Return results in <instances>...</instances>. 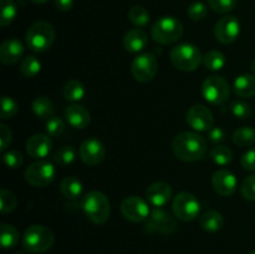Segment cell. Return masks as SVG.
<instances>
[{
    "label": "cell",
    "mask_w": 255,
    "mask_h": 254,
    "mask_svg": "<svg viewBox=\"0 0 255 254\" xmlns=\"http://www.w3.org/2000/svg\"><path fill=\"white\" fill-rule=\"evenodd\" d=\"M0 141H1V146H0L1 151H5L9 147V144L11 143V131L4 124L0 125Z\"/></svg>",
    "instance_id": "cell-45"
},
{
    "label": "cell",
    "mask_w": 255,
    "mask_h": 254,
    "mask_svg": "<svg viewBox=\"0 0 255 254\" xmlns=\"http://www.w3.org/2000/svg\"><path fill=\"white\" fill-rule=\"evenodd\" d=\"M201 202L194 194L189 192H181L177 194L172 203L174 216L183 222L194 221L201 213Z\"/></svg>",
    "instance_id": "cell-8"
},
{
    "label": "cell",
    "mask_w": 255,
    "mask_h": 254,
    "mask_svg": "<svg viewBox=\"0 0 255 254\" xmlns=\"http://www.w3.org/2000/svg\"><path fill=\"white\" fill-rule=\"evenodd\" d=\"M182 35H183V25L174 16H163L152 25V39L161 45L177 42Z\"/></svg>",
    "instance_id": "cell-5"
},
{
    "label": "cell",
    "mask_w": 255,
    "mask_h": 254,
    "mask_svg": "<svg viewBox=\"0 0 255 254\" xmlns=\"http://www.w3.org/2000/svg\"><path fill=\"white\" fill-rule=\"evenodd\" d=\"M213 122V114L204 105H194L187 112V124L197 132H208Z\"/></svg>",
    "instance_id": "cell-14"
},
{
    "label": "cell",
    "mask_w": 255,
    "mask_h": 254,
    "mask_svg": "<svg viewBox=\"0 0 255 254\" xmlns=\"http://www.w3.org/2000/svg\"><path fill=\"white\" fill-rule=\"evenodd\" d=\"M41 71V62L34 55H29L21 59L20 62V72L24 75L27 79H32V77L37 76Z\"/></svg>",
    "instance_id": "cell-28"
},
{
    "label": "cell",
    "mask_w": 255,
    "mask_h": 254,
    "mask_svg": "<svg viewBox=\"0 0 255 254\" xmlns=\"http://www.w3.org/2000/svg\"><path fill=\"white\" fill-rule=\"evenodd\" d=\"M241 193L247 201H255V174L247 177L242 182Z\"/></svg>",
    "instance_id": "cell-41"
},
{
    "label": "cell",
    "mask_w": 255,
    "mask_h": 254,
    "mask_svg": "<svg viewBox=\"0 0 255 254\" xmlns=\"http://www.w3.org/2000/svg\"><path fill=\"white\" fill-rule=\"evenodd\" d=\"M0 239H1V246L5 249H11L19 243V232L11 224L2 223L0 226Z\"/></svg>",
    "instance_id": "cell-27"
},
{
    "label": "cell",
    "mask_w": 255,
    "mask_h": 254,
    "mask_svg": "<svg viewBox=\"0 0 255 254\" xmlns=\"http://www.w3.org/2000/svg\"><path fill=\"white\" fill-rule=\"evenodd\" d=\"M249 254H255V251H253V252H251V253H249Z\"/></svg>",
    "instance_id": "cell-50"
},
{
    "label": "cell",
    "mask_w": 255,
    "mask_h": 254,
    "mask_svg": "<svg viewBox=\"0 0 255 254\" xmlns=\"http://www.w3.org/2000/svg\"><path fill=\"white\" fill-rule=\"evenodd\" d=\"M45 129H46V133L49 134V136L59 137L60 134L65 131V122L62 121L60 117L52 116L46 120Z\"/></svg>",
    "instance_id": "cell-38"
},
{
    "label": "cell",
    "mask_w": 255,
    "mask_h": 254,
    "mask_svg": "<svg viewBox=\"0 0 255 254\" xmlns=\"http://www.w3.org/2000/svg\"><path fill=\"white\" fill-rule=\"evenodd\" d=\"M209 157L218 166H227L233 161V151L229 147L219 144L212 148V151L209 152Z\"/></svg>",
    "instance_id": "cell-31"
},
{
    "label": "cell",
    "mask_w": 255,
    "mask_h": 254,
    "mask_svg": "<svg viewBox=\"0 0 255 254\" xmlns=\"http://www.w3.org/2000/svg\"><path fill=\"white\" fill-rule=\"evenodd\" d=\"M30 1H32L34 4H45V2H47L49 0H30Z\"/></svg>",
    "instance_id": "cell-47"
},
{
    "label": "cell",
    "mask_w": 255,
    "mask_h": 254,
    "mask_svg": "<svg viewBox=\"0 0 255 254\" xmlns=\"http://www.w3.org/2000/svg\"><path fill=\"white\" fill-rule=\"evenodd\" d=\"M32 112L39 119H50L55 114V105L49 97L39 96L32 101Z\"/></svg>",
    "instance_id": "cell-25"
},
{
    "label": "cell",
    "mask_w": 255,
    "mask_h": 254,
    "mask_svg": "<svg viewBox=\"0 0 255 254\" xmlns=\"http://www.w3.org/2000/svg\"><path fill=\"white\" fill-rule=\"evenodd\" d=\"M169 57H171L173 66L184 72L197 70L203 60L201 50L193 44L177 45L171 50Z\"/></svg>",
    "instance_id": "cell-6"
},
{
    "label": "cell",
    "mask_w": 255,
    "mask_h": 254,
    "mask_svg": "<svg viewBox=\"0 0 255 254\" xmlns=\"http://www.w3.org/2000/svg\"><path fill=\"white\" fill-rule=\"evenodd\" d=\"M241 34V21L233 15H226L217 21L214 27V36L224 45L232 44Z\"/></svg>",
    "instance_id": "cell-13"
},
{
    "label": "cell",
    "mask_w": 255,
    "mask_h": 254,
    "mask_svg": "<svg viewBox=\"0 0 255 254\" xmlns=\"http://www.w3.org/2000/svg\"><path fill=\"white\" fill-rule=\"evenodd\" d=\"M4 159V163L6 164L9 168L16 169L19 167H21L22 162H24V157H22L21 152L16 151V149H12V151H7L6 153L2 156Z\"/></svg>",
    "instance_id": "cell-42"
},
{
    "label": "cell",
    "mask_w": 255,
    "mask_h": 254,
    "mask_svg": "<svg viewBox=\"0 0 255 254\" xmlns=\"http://www.w3.org/2000/svg\"><path fill=\"white\" fill-rule=\"evenodd\" d=\"M65 117H66L67 124L76 129L86 128L91 122V116L86 107L77 104L70 105L67 107L65 111Z\"/></svg>",
    "instance_id": "cell-20"
},
{
    "label": "cell",
    "mask_w": 255,
    "mask_h": 254,
    "mask_svg": "<svg viewBox=\"0 0 255 254\" xmlns=\"http://www.w3.org/2000/svg\"><path fill=\"white\" fill-rule=\"evenodd\" d=\"M202 96L208 104L219 106L223 105L231 95L229 84L221 76H209L202 84Z\"/></svg>",
    "instance_id": "cell-7"
},
{
    "label": "cell",
    "mask_w": 255,
    "mask_h": 254,
    "mask_svg": "<svg viewBox=\"0 0 255 254\" xmlns=\"http://www.w3.org/2000/svg\"><path fill=\"white\" fill-rule=\"evenodd\" d=\"M212 186L218 194L223 197H229L237 191L238 181L233 172L228 171V169H219L212 177Z\"/></svg>",
    "instance_id": "cell-16"
},
{
    "label": "cell",
    "mask_w": 255,
    "mask_h": 254,
    "mask_svg": "<svg viewBox=\"0 0 255 254\" xmlns=\"http://www.w3.org/2000/svg\"><path fill=\"white\" fill-rule=\"evenodd\" d=\"M17 206V198L12 192L7 189H1L0 192V212L2 214L11 213Z\"/></svg>",
    "instance_id": "cell-35"
},
{
    "label": "cell",
    "mask_w": 255,
    "mask_h": 254,
    "mask_svg": "<svg viewBox=\"0 0 255 254\" xmlns=\"http://www.w3.org/2000/svg\"><path fill=\"white\" fill-rule=\"evenodd\" d=\"M199 224L207 232H218L224 227V218L219 212L208 211L199 217Z\"/></svg>",
    "instance_id": "cell-23"
},
{
    "label": "cell",
    "mask_w": 255,
    "mask_h": 254,
    "mask_svg": "<svg viewBox=\"0 0 255 254\" xmlns=\"http://www.w3.org/2000/svg\"><path fill=\"white\" fill-rule=\"evenodd\" d=\"M106 156V147L100 139L90 137L82 142L80 147V157L87 166H97Z\"/></svg>",
    "instance_id": "cell-15"
},
{
    "label": "cell",
    "mask_w": 255,
    "mask_h": 254,
    "mask_svg": "<svg viewBox=\"0 0 255 254\" xmlns=\"http://www.w3.org/2000/svg\"><path fill=\"white\" fill-rule=\"evenodd\" d=\"M172 151L181 161H199L207 152V141L196 132H181L172 141Z\"/></svg>",
    "instance_id": "cell-1"
},
{
    "label": "cell",
    "mask_w": 255,
    "mask_h": 254,
    "mask_svg": "<svg viewBox=\"0 0 255 254\" xmlns=\"http://www.w3.org/2000/svg\"><path fill=\"white\" fill-rule=\"evenodd\" d=\"M54 2L60 11H69L74 6V0H54Z\"/></svg>",
    "instance_id": "cell-46"
},
{
    "label": "cell",
    "mask_w": 255,
    "mask_h": 254,
    "mask_svg": "<svg viewBox=\"0 0 255 254\" xmlns=\"http://www.w3.org/2000/svg\"><path fill=\"white\" fill-rule=\"evenodd\" d=\"M158 62L152 54H141L134 57L131 65V74L137 81L148 82L156 76Z\"/></svg>",
    "instance_id": "cell-10"
},
{
    "label": "cell",
    "mask_w": 255,
    "mask_h": 254,
    "mask_svg": "<svg viewBox=\"0 0 255 254\" xmlns=\"http://www.w3.org/2000/svg\"><path fill=\"white\" fill-rule=\"evenodd\" d=\"M76 158V151L72 146H62L55 152L54 161L59 166L65 167L71 164Z\"/></svg>",
    "instance_id": "cell-33"
},
{
    "label": "cell",
    "mask_w": 255,
    "mask_h": 254,
    "mask_svg": "<svg viewBox=\"0 0 255 254\" xmlns=\"http://www.w3.org/2000/svg\"><path fill=\"white\" fill-rule=\"evenodd\" d=\"M62 94H64V97L67 101L77 102L84 99L86 90H85L84 84L81 81H79V80H70V81L66 82L64 89H62Z\"/></svg>",
    "instance_id": "cell-26"
},
{
    "label": "cell",
    "mask_w": 255,
    "mask_h": 254,
    "mask_svg": "<svg viewBox=\"0 0 255 254\" xmlns=\"http://www.w3.org/2000/svg\"><path fill=\"white\" fill-rule=\"evenodd\" d=\"M231 111L237 119L239 120H246L251 116L252 109L247 102L241 101V100H236V101H232L231 104Z\"/></svg>",
    "instance_id": "cell-40"
},
{
    "label": "cell",
    "mask_w": 255,
    "mask_h": 254,
    "mask_svg": "<svg viewBox=\"0 0 255 254\" xmlns=\"http://www.w3.org/2000/svg\"><path fill=\"white\" fill-rule=\"evenodd\" d=\"M54 233L47 227L41 224H32L22 236V247L26 252L32 254L45 253L54 246Z\"/></svg>",
    "instance_id": "cell-3"
},
{
    "label": "cell",
    "mask_w": 255,
    "mask_h": 254,
    "mask_svg": "<svg viewBox=\"0 0 255 254\" xmlns=\"http://www.w3.org/2000/svg\"><path fill=\"white\" fill-rule=\"evenodd\" d=\"M147 202L154 208H162L172 198V187L166 182H154L146 191Z\"/></svg>",
    "instance_id": "cell-18"
},
{
    "label": "cell",
    "mask_w": 255,
    "mask_h": 254,
    "mask_svg": "<svg viewBox=\"0 0 255 254\" xmlns=\"http://www.w3.org/2000/svg\"><path fill=\"white\" fill-rule=\"evenodd\" d=\"M252 70L255 72V59L253 60V62H252Z\"/></svg>",
    "instance_id": "cell-48"
},
{
    "label": "cell",
    "mask_w": 255,
    "mask_h": 254,
    "mask_svg": "<svg viewBox=\"0 0 255 254\" xmlns=\"http://www.w3.org/2000/svg\"><path fill=\"white\" fill-rule=\"evenodd\" d=\"M56 176L55 166L49 161L34 162L25 171V179L34 187H46L54 182Z\"/></svg>",
    "instance_id": "cell-9"
},
{
    "label": "cell",
    "mask_w": 255,
    "mask_h": 254,
    "mask_svg": "<svg viewBox=\"0 0 255 254\" xmlns=\"http://www.w3.org/2000/svg\"><path fill=\"white\" fill-rule=\"evenodd\" d=\"M241 164L246 171H255V148L249 149L242 156Z\"/></svg>",
    "instance_id": "cell-44"
},
{
    "label": "cell",
    "mask_w": 255,
    "mask_h": 254,
    "mask_svg": "<svg viewBox=\"0 0 255 254\" xmlns=\"http://www.w3.org/2000/svg\"><path fill=\"white\" fill-rule=\"evenodd\" d=\"M226 56L218 50H211L203 56V64L211 71H219L226 66Z\"/></svg>",
    "instance_id": "cell-30"
},
{
    "label": "cell",
    "mask_w": 255,
    "mask_h": 254,
    "mask_svg": "<svg viewBox=\"0 0 255 254\" xmlns=\"http://www.w3.org/2000/svg\"><path fill=\"white\" fill-rule=\"evenodd\" d=\"M121 212L125 218L133 223L146 221L151 214L149 203L137 196H129L121 203Z\"/></svg>",
    "instance_id": "cell-11"
},
{
    "label": "cell",
    "mask_w": 255,
    "mask_h": 254,
    "mask_svg": "<svg viewBox=\"0 0 255 254\" xmlns=\"http://www.w3.org/2000/svg\"><path fill=\"white\" fill-rule=\"evenodd\" d=\"M148 221L146 223V231L148 233L172 234L177 229V223L168 212L162 208H154L151 211Z\"/></svg>",
    "instance_id": "cell-12"
},
{
    "label": "cell",
    "mask_w": 255,
    "mask_h": 254,
    "mask_svg": "<svg viewBox=\"0 0 255 254\" xmlns=\"http://www.w3.org/2000/svg\"><path fill=\"white\" fill-rule=\"evenodd\" d=\"M24 45L17 39H7L0 46V61L4 65H14L22 57Z\"/></svg>",
    "instance_id": "cell-19"
},
{
    "label": "cell",
    "mask_w": 255,
    "mask_h": 254,
    "mask_svg": "<svg viewBox=\"0 0 255 254\" xmlns=\"http://www.w3.org/2000/svg\"><path fill=\"white\" fill-rule=\"evenodd\" d=\"M128 19L136 26L143 27L148 25L151 17H149L148 11L143 6L136 5V6L131 7V10L128 11Z\"/></svg>",
    "instance_id": "cell-34"
},
{
    "label": "cell",
    "mask_w": 255,
    "mask_h": 254,
    "mask_svg": "<svg viewBox=\"0 0 255 254\" xmlns=\"http://www.w3.org/2000/svg\"><path fill=\"white\" fill-rule=\"evenodd\" d=\"M187 14H188L189 19H192L193 21H201L208 14V7L204 2L193 1L187 9Z\"/></svg>",
    "instance_id": "cell-36"
},
{
    "label": "cell",
    "mask_w": 255,
    "mask_h": 254,
    "mask_svg": "<svg viewBox=\"0 0 255 254\" xmlns=\"http://www.w3.org/2000/svg\"><path fill=\"white\" fill-rule=\"evenodd\" d=\"M208 139L211 143L219 146L226 139V132L222 127H212L208 131Z\"/></svg>",
    "instance_id": "cell-43"
},
{
    "label": "cell",
    "mask_w": 255,
    "mask_h": 254,
    "mask_svg": "<svg viewBox=\"0 0 255 254\" xmlns=\"http://www.w3.org/2000/svg\"><path fill=\"white\" fill-rule=\"evenodd\" d=\"M82 211L91 223L104 224L111 213L110 201L102 192L91 191L82 198Z\"/></svg>",
    "instance_id": "cell-2"
},
{
    "label": "cell",
    "mask_w": 255,
    "mask_h": 254,
    "mask_svg": "<svg viewBox=\"0 0 255 254\" xmlns=\"http://www.w3.org/2000/svg\"><path fill=\"white\" fill-rule=\"evenodd\" d=\"M233 87L237 96L251 99L255 96V76L252 74L239 75L234 81Z\"/></svg>",
    "instance_id": "cell-22"
},
{
    "label": "cell",
    "mask_w": 255,
    "mask_h": 254,
    "mask_svg": "<svg viewBox=\"0 0 255 254\" xmlns=\"http://www.w3.org/2000/svg\"><path fill=\"white\" fill-rule=\"evenodd\" d=\"M15 254H25V253H21V252H17V253H15Z\"/></svg>",
    "instance_id": "cell-49"
},
{
    "label": "cell",
    "mask_w": 255,
    "mask_h": 254,
    "mask_svg": "<svg viewBox=\"0 0 255 254\" xmlns=\"http://www.w3.org/2000/svg\"><path fill=\"white\" fill-rule=\"evenodd\" d=\"M148 44V36L141 29H131L125 34L124 47L128 52H139Z\"/></svg>",
    "instance_id": "cell-21"
},
{
    "label": "cell",
    "mask_w": 255,
    "mask_h": 254,
    "mask_svg": "<svg viewBox=\"0 0 255 254\" xmlns=\"http://www.w3.org/2000/svg\"><path fill=\"white\" fill-rule=\"evenodd\" d=\"M19 111V105L14 99L9 96H2L1 99V119L7 120L14 117Z\"/></svg>",
    "instance_id": "cell-37"
},
{
    "label": "cell",
    "mask_w": 255,
    "mask_h": 254,
    "mask_svg": "<svg viewBox=\"0 0 255 254\" xmlns=\"http://www.w3.org/2000/svg\"><path fill=\"white\" fill-rule=\"evenodd\" d=\"M1 6V17H0V25L7 26L15 20L17 15V7L12 0H1L0 1Z\"/></svg>",
    "instance_id": "cell-32"
},
{
    "label": "cell",
    "mask_w": 255,
    "mask_h": 254,
    "mask_svg": "<svg viewBox=\"0 0 255 254\" xmlns=\"http://www.w3.org/2000/svg\"><path fill=\"white\" fill-rule=\"evenodd\" d=\"M238 0H208V4L214 12L227 14L236 7Z\"/></svg>",
    "instance_id": "cell-39"
},
{
    "label": "cell",
    "mask_w": 255,
    "mask_h": 254,
    "mask_svg": "<svg viewBox=\"0 0 255 254\" xmlns=\"http://www.w3.org/2000/svg\"><path fill=\"white\" fill-rule=\"evenodd\" d=\"M60 191L66 198L76 199L82 196L84 186H82V182L76 177H65L60 184Z\"/></svg>",
    "instance_id": "cell-24"
},
{
    "label": "cell",
    "mask_w": 255,
    "mask_h": 254,
    "mask_svg": "<svg viewBox=\"0 0 255 254\" xmlns=\"http://www.w3.org/2000/svg\"><path fill=\"white\" fill-rule=\"evenodd\" d=\"M233 142L238 147H249L255 143V128L243 126L239 127L233 133Z\"/></svg>",
    "instance_id": "cell-29"
},
{
    "label": "cell",
    "mask_w": 255,
    "mask_h": 254,
    "mask_svg": "<svg viewBox=\"0 0 255 254\" xmlns=\"http://www.w3.org/2000/svg\"><path fill=\"white\" fill-rule=\"evenodd\" d=\"M25 40L31 51L45 52L54 44L55 30L49 22L36 21L27 29Z\"/></svg>",
    "instance_id": "cell-4"
},
{
    "label": "cell",
    "mask_w": 255,
    "mask_h": 254,
    "mask_svg": "<svg viewBox=\"0 0 255 254\" xmlns=\"http://www.w3.org/2000/svg\"><path fill=\"white\" fill-rule=\"evenodd\" d=\"M52 148V141L49 134H32L26 142V152L31 158L44 159L50 154Z\"/></svg>",
    "instance_id": "cell-17"
}]
</instances>
